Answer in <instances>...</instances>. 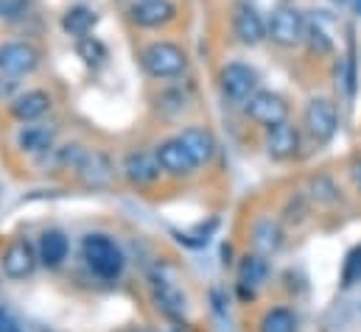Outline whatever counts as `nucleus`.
I'll return each mask as SVG.
<instances>
[{"label":"nucleus","instance_id":"obj_28","mask_svg":"<svg viewBox=\"0 0 361 332\" xmlns=\"http://www.w3.org/2000/svg\"><path fill=\"white\" fill-rule=\"evenodd\" d=\"M244 3H250L258 14H264V17H271L274 11H280V8H286L288 6V0H244Z\"/></svg>","mask_w":361,"mask_h":332},{"label":"nucleus","instance_id":"obj_25","mask_svg":"<svg viewBox=\"0 0 361 332\" xmlns=\"http://www.w3.org/2000/svg\"><path fill=\"white\" fill-rule=\"evenodd\" d=\"M76 51H79V56H82L87 65H104V59H106V48H104V42L95 39V37H79Z\"/></svg>","mask_w":361,"mask_h":332},{"label":"nucleus","instance_id":"obj_10","mask_svg":"<svg viewBox=\"0 0 361 332\" xmlns=\"http://www.w3.org/2000/svg\"><path fill=\"white\" fill-rule=\"evenodd\" d=\"M264 146H267V154L271 160L286 162V160L297 157V151H300V132H297V126L283 120V123L267 129V143Z\"/></svg>","mask_w":361,"mask_h":332},{"label":"nucleus","instance_id":"obj_22","mask_svg":"<svg viewBox=\"0 0 361 332\" xmlns=\"http://www.w3.org/2000/svg\"><path fill=\"white\" fill-rule=\"evenodd\" d=\"M267 276H269V265H267V260H264L261 254H252V257H247V260L241 262L238 279H241L244 288L255 290V288H261V285L267 282Z\"/></svg>","mask_w":361,"mask_h":332},{"label":"nucleus","instance_id":"obj_7","mask_svg":"<svg viewBox=\"0 0 361 332\" xmlns=\"http://www.w3.org/2000/svg\"><path fill=\"white\" fill-rule=\"evenodd\" d=\"M39 68V51L31 42H3L0 45V73L28 76Z\"/></svg>","mask_w":361,"mask_h":332},{"label":"nucleus","instance_id":"obj_19","mask_svg":"<svg viewBox=\"0 0 361 332\" xmlns=\"http://www.w3.org/2000/svg\"><path fill=\"white\" fill-rule=\"evenodd\" d=\"M252 243H255V249L261 251V254H274V251L280 249L283 232H280L277 221H271V218L258 221L255 229H252Z\"/></svg>","mask_w":361,"mask_h":332},{"label":"nucleus","instance_id":"obj_3","mask_svg":"<svg viewBox=\"0 0 361 332\" xmlns=\"http://www.w3.org/2000/svg\"><path fill=\"white\" fill-rule=\"evenodd\" d=\"M302 123H305V134H308L314 143L325 146V143L336 134V129H339V112H336V103L328 101V98H311L308 106H305V117H302Z\"/></svg>","mask_w":361,"mask_h":332},{"label":"nucleus","instance_id":"obj_18","mask_svg":"<svg viewBox=\"0 0 361 332\" xmlns=\"http://www.w3.org/2000/svg\"><path fill=\"white\" fill-rule=\"evenodd\" d=\"M98 25V14L92 11L90 6H73L62 14V31L68 37H87L92 28Z\"/></svg>","mask_w":361,"mask_h":332},{"label":"nucleus","instance_id":"obj_2","mask_svg":"<svg viewBox=\"0 0 361 332\" xmlns=\"http://www.w3.org/2000/svg\"><path fill=\"white\" fill-rule=\"evenodd\" d=\"M305 28L308 17L300 8L286 6L267 20V39H271L277 48H297L305 42Z\"/></svg>","mask_w":361,"mask_h":332},{"label":"nucleus","instance_id":"obj_4","mask_svg":"<svg viewBox=\"0 0 361 332\" xmlns=\"http://www.w3.org/2000/svg\"><path fill=\"white\" fill-rule=\"evenodd\" d=\"M85 257L92 274H98L101 279H115L123 271V254L106 235H90L85 241Z\"/></svg>","mask_w":361,"mask_h":332},{"label":"nucleus","instance_id":"obj_30","mask_svg":"<svg viewBox=\"0 0 361 332\" xmlns=\"http://www.w3.org/2000/svg\"><path fill=\"white\" fill-rule=\"evenodd\" d=\"M350 8H353V14H356V17H361V0H353V3H350Z\"/></svg>","mask_w":361,"mask_h":332},{"label":"nucleus","instance_id":"obj_26","mask_svg":"<svg viewBox=\"0 0 361 332\" xmlns=\"http://www.w3.org/2000/svg\"><path fill=\"white\" fill-rule=\"evenodd\" d=\"M31 11V0H0V23H20Z\"/></svg>","mask_w":361,"mask_h":332},{"label":"nucleus","instance_id":"obj_15","mask_svg":"<svg viewBox=\"0 0 361 332\" xmlns=\"http://www.w3.org/2000/svg\"><path fill=\"white\" fill-rule=\"evenodd\" d=\"M157 160H160V167L166 170V173H171V176H188V173H193V157L188 154V148L180 143V137L177 140H166L157 151Z\"/></svg>","mask_w":361,"mask_h":332},{"label":"nucleus","instance_id":"obj_27","mask_svg":"<svg viewBox=\"0 0 361 332\" xmlns=\"http://www.w3.org/2000/svg\"><path fill=\"white\" fill-rule=\"evenodd\" d=\"M314 196L319 198V201H336L339 196H336V187H334V181L328 179V176H319V179H314Z\"/></svg>","mask_w":361,"mask_h":332},{"label":"nucleus","instance_id":"obj_32","mask_svg":"<svg viewBox=\"0 0 361 332\" xmlns=\"http://www.w3.org/2000/svg\"><path fill=\"white\" fill-rule=\"evenodd\" d=\"M331 3H334V6H350L353 0H331Z\"/></svg>","mask_w":361,"mask_h":332},{"label":"nucleus","instance_id":"obj_9","mask_svg":"<svg viewBox=\"0 0 361 332\" xmlns=\"http://www.w3.org/2000/svg\"><path fill=\"white\" fill-rule=\"evenodd\" d=\"M129 17L140 28H163L177 17V6L171 0H137L129 8Z\"/></svg>","mask_w":361,"mask_h":332},{"label":"nucleus","instance_id":"obj_1","mask_svg":"<svg viewBox=\"0 0 361 332\" xmlns=\"http://www.w3.org/2000/svg\"><path fill=\"white\" fill-rule=\"evenodd\" d=\"M140 65L152 79H177L188 68V56L174 42H152L143 51Z\"/></svg>","mask_w":361,"mask_h":332},{"label":"nucleus","instance_id":"obj_31","mask_svg":"<svg viewBox=\"0 0 361 332\" xmlns=\"http://www.w3.org/2000/svg\"><path fill=\"white\" fill-rule=\"evenodd\" d=\"M353 179H356V184L361 187V162L356 167H353Z\"/></svg>","mask_w":361,"mask_h":332},{"label":"nucleus","instance_id":"obj_21","mask_svg":"<svg viewBox=\"0 0 361 332\" xmlns=\"http://www.w3.org/2000/svg\"><path fill=\"white\" fill-rule=\"evenodd\" d=\"M65 257H68V238L62 232H45L39 241V260L48 268H56L62 265Z\"/></svg>","mask_w":361,"mask_h":332},{"label":"nucleus","instance_id":"obj_6","mask_svg":"<svg viewBox=\"0 0 361 332\" xmlns=\"http://www.w3.org/2000/svg\"><path fill=\"white\" fill-rule=\"evenodd\" d=\"M244 112L252 123L264 126V129H271L283 120H288V103L283 95L277 92H269V89H258L247 103H244Z\"/></svg>","mask_w":361,"mask_h":332},{"label":"nucleus","instance_id":"obj_13","mask_svg":"<svg viewBox=\"0 0 361 332\" xmlns=\"http://www.w3.org/2000/svg\"><path fill=\"white\" fill-rule=\"evenodd\" d=\"M79 176H82V181L92 187V190H98V187H106L109 181H112V162L106 160V154H101V151H85V157L79 160Z\"/></svg>","mask_w":361,"mask_h":332},{"label":"nucleus","instance_id":"obj_12","mask_svg":"<svg viewBox=\"0 0 361 332\" xmlns=\"http://www.w3.org/2000/svg\"><path fill=\"white\" fill-rule=\"evenodd\" d=\"M160 170L163 167H160L157 154H149V151H132L123 160V173L135 184H154L160 179Z\"/></svg>","mask_w":361,"mask_h":332},{"label":"nucleus","instance_id":"obj_29","mask_svg":"<svg viewBox=\"0 0 361 332\" xmlns=\"http://www.w3.org/2000/svg\"><path fill=\"white\" fill-rule=\"evenodd\" d=\"M0 332H20V324L11 319L8 310H0Z\"/></svg>","mask_w":361,"mask_h":332},{"label":"nucleus","instance_id":"obj_17","mask_svg":"<svg viewBox=\"0 0 361 332\" xmlns=\"http://www.w3.org/2000/svg\"><path fill=\"white\" fill-rule=\"evenodd\" d=\"M180 143L193 157L196 167L207 165L213 160V154H216V140H213V134L207 129H185L180 134Z\"/></svg>","mask_w":361,"mask_h":332},{"label":"nucleus","instance_id":"obj_8","mask_svg":"<svg viewBox=\"0 0 361 332\" xmlns=\"http://www.w3.org/2000/svg\"><path fill=\"white\" fill-rule=\"evenodd\" d=\"M233 34H235V39L241 45L255 48V45H261L267 39V17L258 14L250 3L241 0L235 14H233Z\"/></svg>","mask_w":361,"mask_h":332},{"label":"nucleus","instance_id":"obj_24","mask_svg":"<svg viewBox=\"0 0 361 332\" xmlns=\"http://www.w3.org/2000/svg\"><path fill=\"white\" fill-rule=\"evenodd\" d=\"M294 327H297L294 316L288 310H283V307L269 310L264 316V321H261V332H294Z\"/></svg>","mask_w":361,"mask_h":332},{"label":"nucleus","instance_id":"obj_20","mask_svg":"<svg viewBox=\"0 0 361 332\" xmlns=\"http://www.w3.org/2000/svg\"><path fill=\"white\" fill-rule=\"evenodd\" d=\"M154 302L171 319H182V313H185V296L169 282H154Z\"/></svg>","mask_w":361,"mask_h":332},{"label":"nucleus","instance_id":"obj_5","mask_svg":"<svg viewBox=\"0 0 361 332\" xmlns=\"http://www.w3.org/2000/svg\"><path fill=\"white\" fill-rule=\"evenodd\" d=\"M219 82H221V92L230 103H247L258 92L261 79H258L255 68H250L244 62H230V65H224Z\"/></svg>","mask_w":361,"mask_h":332},{"label":"nucleus","instance_id":"obj_23","mask_svg":"<svg viewBox=\"0 0 361 332\" xmlns=\"http://www.w3.org/2000/svg\"><path fill=\"white\" fill-rule=\"evenodd\" d=\"M305 45L311 53L317 56H328L334 51V37L325 31V25L319 20H308V28H305Z\"/></svg>","mask_w":361,"mask_h":332},{"label":"nucleus","instance_id":"obj_11","mask_svg":"<svg viewBox=\"0 0 361 332\" xmlns=\"http://www.w3.org/2000/svg\"><path fill=\"white\" fill-rule=\"evenodd\" d=\"M3 274L11 276V279H25L34 268H37V254H34V246L28 241H14L8 249L3 251Z\"/></svg>","mask_w":361,"mask_h":332},{"label":"nucleus","instance_id":"obj_16","mask_svg":"<svg viewBox=\"0 0 361 332\" xmlns=\"http://www.w3.org/2000/svg\"><path fill=\"white\" fill-rule=\"evenodd\" d=\"M54 140H56V126L54 123H31L20 132L17 146L25 154H42V151H51Z\"/></svg>","mask_w":361,"mask_h":332},{"label":"nucleus","instance_id":"obj_14","mask_svg":"<svg viewBox=\"0 0 361 332\" xmlns=\"http://www.w3.org/2000/svg\"><path fill=\"white\" fill-rule=\"evenodd\" d=\"M51 109V95L42 92V89H28L23 95H17L11 101V115L20 120V123H34L39 120L45 112Z\"/></svg>","mask_w":361,"mask_h":332}]
</instances>
